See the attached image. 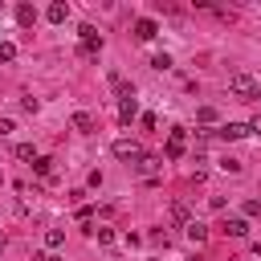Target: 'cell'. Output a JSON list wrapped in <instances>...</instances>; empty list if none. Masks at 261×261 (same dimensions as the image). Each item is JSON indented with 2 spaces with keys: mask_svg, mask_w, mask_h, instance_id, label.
Listing matches in <instances>:
<instances>
[{
  "mask_svg": "<svg viewBox=\"0 0 261 261\" xmlns=\"http://www.w3.org/2000/svg\"><path fill=\"white\" fill-rule=\"evenodd\" d=\"M257 253H261V241H257Z\"/></svg>",
  "mask_w": 261,
  "mask_h": 261,
  "instance_id": "28",
  "label": "cell"
},
{
  "mask_svg": "<svg viewBox=\"0 0 261 261\" xmlns=\"http://www.w3.org/2000/svg\"><path fill=\"white\" fill-rule=\"evenodd\" d=\"M0 253H4V241H0Z\"/></svg>",
  "mask_w": 261,
  "mask_h": 261,
  "instance_id": "29",
  "label": "cell"
},
{
  "mask_svg": "<svg viewBox=\"0 0 261 261\" xmlns=\"http://www.w3.org/2000/svg\"><path fill=\"white\" fill-rule=\"evenodd\" d=\"M228 90H232V94H237L241 102H245V98H257V94H261L257 77H253V73H245V69H237V73L228 77Z\"/></svg>",
  "mask_w": 261,
  "mask_h": 261,
  "instance_id": "1",
  "label": "cell"
},
{
  "mask_svg": "<svg viewBox=\"0 0 261 261\" xmlns=\"http://www.w3.org/2000/svg\"><path fill=\"white\" fill-rule=\"evenodd\" d=\"M12 57H16V45L4 41V45H0V61H12Z\"/></svg>",
  "mask_w": 261,
  "mask_h": 261,
  "instance_id": "22",
  "label": "cell"
},
{
  "mask_svg": "<svg viewBox=\"0 0 261 261\" xmlns=\"http://www.w3.org/2000/svg\"><path fill=\"white\" fill-rule=\"evenodd\" d=\"M114 155L118 159H143V147L135 139H114Z\"/></svg>",
  "mask_w": 261,
  "mask_h": 261,
  "instance_id": "3",
  "label": "cell"
},
{
  "mask_svg": "<svg viewBox=\"0 0 261 261\" xmlns=\"http://www.w3.org/2000/svg\"><path fill=\"white\" fill-rule=\"evenodd\" d=\"M94 232H98V245H114V232L110 228H94Z\"/></svg>",
  "mask_w": 261,
  "mask_h": 261,
  "instance_id": "20",
  "label": "cell"
},
{
  "mask_svg": "<svg viewBox=\"0 0 261 261\" xmlns=\"http://www.w3.org/2000/svg\"><path fill=\"white\" fill-rule=\"evenodd\" d=\"M188 261H204V257H200V253H192V257H188Z\"/></svg>",
  "mask_w": 261,
  "mask_h": 261,
  "instance_id": "27",
  "label": "cell"
},
{
  "mask_svg": "<svg viewBox=\"0 0 261 261\" xmlns=\"http://www.w3.org/2000/svg\"><path fill=\"white\" fill-rule=\"evenodd\" d=\"M184 232H188V241H196V245H200V241L208 237V228H204L200 220H188V224H184Z\"/></svg>",
  "mask_w": 261,
  "mask_h": 261,
  "instance_id": "10",
  "label": "cell"
},
{
  "mask_svg": "<svg viewBox=\"0 0 261 261\" xmlns=\"http://www.w3.org/2000/svg\"><path fill=\"white\" fill-rule=\"evenodd\" d=\"M73 130H94V114H86V110H73Z\"/></svg>",
  "mask_w": 261,
  "mask_h": 261,
  "instance_id": "8",
  "label": "cell"
},
{
  "mask_svg": "<svg viewBox=\"0 0 261 261\" xmlns=\"http://www.w3.org/2000/svg\"><path fill=\"white\" fill-rule=\"evenodd\" d=\"M16 126H12V118H0V135H12Z\"/></svg>",
  "mask_w": 261,
  "mask_h": 261,
  "instance_id": "24",
  "label": "cell"
},
{
  "mask_svg": "<svg viewBox=\"0 0 261 261\" xmlns=\"http://www.w3.org/2000/svg\"><path fill=\"white\" fill-rule=\"evenodd\" d=\"M135 114H139V102H135V98H122V106H118V118H122V122H130Z\"/></svg>",
  "mask_w": 261,
  "mask_h": 261,
  "instance_id": "11",
  "label": "cell"
},
{
  "mask_svg": "<svg viewBox=\"0 0 261 261\" xmlns=\"http://www.w3.org/2000/svg\"><path fill=\"white\" fill-rule=\"evenodd\" d=\"M155 33H159L155 20H139V24H135V37H139V41H155Z\"/></svg>",
  "mask_w": 261,
  "mask_h": 261,
  "instance_id": "7",
  "label": "cell"
},
{
  "mask_svg": "<svg viewBox=\"0 0 261 261\" xmlns=\"http://www.w3.org/2000/svg\"><path fill=\"white\" fill-rule=\"evenodd\" d=\"M159 167H163V159H159V155H143V159H139V171H143V179H147V184H159Z\"/></svg>",
  "mask_w": 261,
  "mask_h": 261,
  "instance_id": "2",
  "label": "cell"
},
{
  "mask_svg": "<svg viewBox=\"0 0 261 261\" xmlns=\"http://www.w3.org/2000/svg\"><path fill=\"white\" fill-rule=\"evenodd\" d=\"M33 171L45 175V179H53V159H49V155H37V159H33Z\"/></svg>",
  "mask_w": 261,
  "mask_h": 261,
  "instance_id": "9",
  "label": "cell"
},
{
  "mask_svg": "<svg viewBox=\"0 0 261 261\" xmlns=\"http://www.w3.org/2000/svg\"><path fill=\"white\" fill-rule=\"evenodd\" d=\"M245 216H261V200H245Z\"/></svg>",
  "mask_w": 261,
  "mask_h": 261,
  "instance_id": "21",
  "label": "cell"
},
{
  "mask_svg": "<svg viewBox=\"0 0 261 261\" xmlns=\"http://www.w3.org/2000/svg\"><path fill=\"white\" fill-rule=\"evenodd\" d=\"M163 155H167V159H179V155H184V130H179V126L167 135V147H163Z\"/></svg>",
  "mask_w": 261,
  "mask_h": 261,
  "instance_id": "4",
  "label": "cell"
},
{
  "mask_svg": "<svg viewBox=\"0 0 261 261\" xmlns=\"http://www.w3.org/2000/svg\"><path fill=\"white\" fill-rule=\"evenodd\" d=\"M151 65H155V69H171V57H167V53H155Z\"/></svg>",
  "mask_w": 261,
  "mask_h": 261,
  "instance_id": "17",
  "label": "cell"
},
{
  "mask_svg": "<svg viewBox=\"0 0 261 261\" xmlns=\"http://www.w3.org/2000/svg\"><path fill=\"white\" fill-rule=\"evenodd\" d=\"M249 130H257V135H261V114H257V118L249 122Z\"/></svg>",
  "mask_w": 261,
  "mask_h": 261,
  "instance_id": "25",
  "label": "cell"
},
{
  "mask_svg": "<svg viewBox=\"0 0 261 261\" xmlns=\"http://www.w3.org/2000/svg\"><path fill=\"white\" fill-rule=\"evenodd\" d=\"M16 159H37V147L33 143H16Z\"/></svg>",
  "mask_w": 261,
  "mask_h": 261,
  "instance_id": "16",
  "label": "cell"
},
{
  "mask_svg": "<svg viewBox=\"0 0 261 261\" xmlns=\"http://www.w3.org/2000/svg\"><path fill=\"white\" fill-rule=\"evenodd\" d=\"M220 167H224V171H232V175H237V171H241V159H220Z\"/></svg>",
  "mask_w": 261,
  "mask_h": 261,
  "instance_id": "23",
  "label": "cell"
},
{
  "mask_svg": "<svg viewBox=\"0 0 261 261\" xmlns=\"http://www.w3.org/2000/svg\"><path fill=\"white\" fill-rule=\"evenodd\" d=\"M196 118H200V122H216V110H212V106H200V114H196Z\"/></svg>",
  "mask_w": 261,
  "mask_h": 261,
  "instance_id": "19",
  "label": "cell"
},
{
  "mask_svg": "<svg viewBox=\"0 0 261 261\" xmlns=\"http://www.w3.org/2000/svg\"><path fill=\"white\" fill-rule=\"evenodd\" d=\"M171 220H179V224H188V208H184V204H171Z\"/></svg>",
  "mask_w": 261,
  "mask_h": 261,
  "instance_id": "18",
  "label": "cell"
},
{
  "mask_svg": "<svg viewBox=\"0 0 261 261\" xmlns=\"http://www.w3.org/2000/svg\"><path fill=\"white\" fill-rule=\"evenodd\" d=\"M220 228H224L228 237H245V232H249V220H245V216H228Z\"/></svg>",
  "mask_w": 261,
  "mask_h": 261,
  "instance_id": "5",
  "label": "cell"
},
{
  "mask_svg": "<svg viewBox=\"0 0 261 261\" xmlns=\"http://www.w3.org/2000/svg\"><path fill=\"white\" fill-rule=\"evenodd\" d=\"M16 20H20V24H33V20H37V8H33V4H20V8H16Z\"/></svg>",
  "mask_w": 261,
  "mask_h": 261,
  "instance_id": "13",
  "label": "cell"
},
{
  "mask_svg": "<svg viewBox=\"0 0 261 261\" xmlns=\"http://www.w3.org/2000/svg\"><path fill=\"white\" fill-rule=\"evenodd\" d=\"M216 135H220V139H245V135H249V126H245V122H228V126H220Z\"/></svg>",
  "mask_w": 261,
  "mask_h": 261,
  "instance_id": "6",
  "label": "cell"
},
{
  "mask_svg": "<svg viewBox=\"0 0 261 261\" xmlns=\"http://www.w3.org/2000/svg\"><path fill=\"white\" fill-rule=\"evenodd\" d=\"M45 16H49L53 24H61V20L69 16V4H49V12H45Z\"/></svg>",
  "mask_w": 261,
  "mask_h": 261,
  "instance_id": "12",
  "label": "cell"
},
{
  "mask_svg": "<svg viewBox=\"0 0 261 261\" xmlns=\"http://www.w3.org/2000/svg\"><path fill=\"white\" fill-rule=\"evenodd\" d=\"M45 245H49V249H61V245H65V232H61V228H49V232H45Z\"/></svg>",
  "mask_w": 261,
  "mask_h": 261,
  "instance_id": "15",
  "label": "cell"
},
{
  "mask_svg": "<svg viewBox=\"0 0 261 261\" xmlns=\"http://www.w3.org/2000/svg\"><path fill=\"white\" fill-rule=\"evenodd\" d=\"M41 261H61V257H57V253H49V257H41Z\"/></svg>",
  "mask_w": 261,
  "mask_h": 261,
  "instance_id": "26",
  "label": "cell"
},
{
  "mask_svg": "<svg viewBox=\"0 0 261 261\" xmlns=\"http://www.w3.org/2000/svg\"><path fill=\"white\" fill-rule=\"evenodd\" d=\"M110 86H114V90H118V94H122V98H135V94H130V86H126V77H122V73H110Z\"/></svg>",
  "mask_w": 261,
  "mask_h": 261,
  "instance_id": "14",
  "label": "cell"
}]
</instances>
